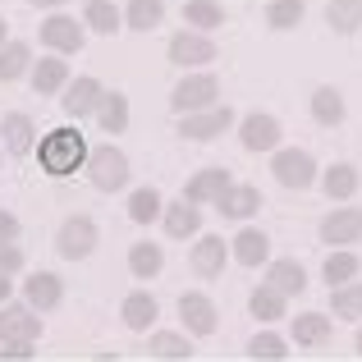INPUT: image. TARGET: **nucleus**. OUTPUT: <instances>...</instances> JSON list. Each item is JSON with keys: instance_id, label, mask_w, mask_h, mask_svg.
I'll return each instance as SVG.
<instances>
[{"instance_id": "f257e3e1", "label": "nucleus", "mask_w": 362, "mask_h": 362, "mask_svg": "<svg viewBox=\"0 0 362 362\" xmlns=\"http://www.w3.org/2000/svg\"><path fill=\"white\" fill-rule=\"evenodd\" d=\"M271 175L280 179V188H289V193H308V188H317V156H312L308 147H275L271 151Z\"/></svg>"}, {"instance_id": "f03ea898", "label": "nucleus", "mask_w": 362, "mask_h": 362, "mask_svg": "<svg viewBox=\"0 0 362 362\" xmlns=\"http://www.w3.org/2000/svg\"><path fill=\"white\" fill-rule=\"evenodd\" d=\"M170 106H175V115H197V110H211L221 106V78H216L211 69H197V74H184L179 78V88L170 92Z\"/></svg>"}, {"instance_id": "7ed1b4c3", "label": "nucleus", "mask_w": 362, "mask_h": 362, "mask_svg": "<svg viewBox=\"0 0 362 362\" xmlns=\"http://www.w3.org/2000/svg\"><path fill=\"white\" fill-rule=\"evenodd\" d=\"M239 142H243V151H252V156H271L275 147H284V124L275 119V115H266V110H252V115H239Z\"/></svg>"}, {"instance_id": "20e7f679", "label": "nucleus", "mask_w": 362, "mask_h": 362, "mask_svg": "<svg viewBox=\"0 0 362 362\" xmlns=\"http://www.w3.org/2000/svg\"><path fill=\"white\" fill-rule=\"evenodd\" d=\"M179 321H184V335L206 339V335H216V330H221V308H216L211 293L188 289L184 298H179Z\"/></svg>"}, {"instance_id": "39448f33", "label": "nucleus", "mask_w": 362, "mask_h": 362, "mask_svg": "<svg viewBox=\"0 0 362 362\" xmlns=\"http://www.w3.org/2000/svg\"><path fill=\"white\" fill-rule=\"evenodd\" d=\"M317 239L326 247H354L362 239V206L344 202L339 211H326L321 225H317Z\"/></svg>"}, {"instance_id": "423d86ee", "label": "nucleus", "mask_w": 362, "mask_h": 362, "mask_svg": "<svg viewBox=\"0 0 362 362\" xmlns=\"http://www.w3.org/2000/svg\"><path fill=\"white\" fill-rule=\"evenodd\" d=\"M234 124H239L234 106H230V101H221V106H211V110H197V115H184V119H179V138L211 142V138H221V133H230Z\"/></svg>"}, {"instance_id": "0eeeda50", "label": "nucleus", "mask_w": 362, "mask_h": 362, "mask_svg": "<svg viewBox=\"0 0 362 362\" xmlns=\"http://www.w3.org/2000/svg\"><path fill=\"white\" fill-rule=\"evenodd\" d=\"M170 64H184V69H206V64H216V55H221V46L211 42V37L202 33H175L170 37Z\"/></svg>"}, {"instance_id": "6e6552de", "label": "nucleus", "mask_w": 362, "mask_h": 362, "mask_svg": "<svg viewBox=\"0 0 362 362\" xmlns=\"http://www.w3.org/2000/svg\"><path fill=\"white\" fill-rule=\"evenodd\" d=\"M225 262H230V243H225L221 234H197L193 252H188V266H193L197 280H221Z\"/></svg>"}, {"instance_id": "1a4fd4ad", "label": "nucleus", "mask_w": 362, "mask_h": 362, "mask_svg": "<svg viewBox=\"0 0 362 362\" xmlns=\"http://www.w3.org/2000/svg\"><path fill=\"white\" fill-rule=\"evenodd\" d=\"M230 184H234V175L225 165H206V170H197V175L184 184V202L188 206H216Z\"/></svg>"}, {"instance_id": "9d476101", "label": "nucleus", "mask_w": 362, "mask_h": 362, "mask_svg": "<svg viewBox=\"0 0 362 362\" xmlns=\"http://www.w3.org/2000/svg\"><path fill=\"white\" fill-rule=\"evenodd\" d=\"M289 344L298 349H326L330 339H335V321L326 317V312H298V317L289 321Z\"/></svg>"}, {"instance_id": "9b49d317", "label": "nucleus", "mask_w": 362, "mask_h": 362, "mask_svg": "<svg viewBox=\"0 0 362 362\" xmlns=\"http://www.w3.org/2000/svg\"><path fill=\"white\" fill-rule=\"evenodd\" d=\"M78 160H83V138L78 133L60 129V133H51V138L42 142V165L51 170V175H69Z\"/></svg>"}, {"instance_id": "f8f14e48", "label": "nucleus", "mask_w": 362, "mask_h": 362, "mask_svg": "<svg viewBox=\"0 0 362 362\" xmlns=\"http://www.w3.org/2000/svg\"><path fill=\"white\" fill-rule=\"evenodd\" d=\"M266 289H275L280 298L308 293V271H303L298 257H271V262H266Z\"/></svg>"}, {"instance_id": "ddd939ff", "label": "nucleus", "mask_w": 362, "mask_h": 362, "mask_svg": "<svg viewBox=\"0 0 362 362\" xmlns=\"http://www.w3.org/2000/svg\"><path fill=\"white\" fill-rule=\"evenodd\" d=\"M308 115H312V124H321V129H339V124L349 119V101H344V92H339L335 83H321V88H312V97H308Z\"/></svg>"}, {"instance_id": "4468645a", "label": "nucleus", "mask_w": 362, "mask_h": 362, "mask_svg": "<svg viewBox=\"0 0 362 362\" xmlns=\"http://www.w3.org/2000/svg\"><path fill=\"white\" fill-rule=\"evenodd\" d=\"M216 211H221L225 221H239V225H247L257 211H262V188H257V184H243V179H234V184L221 193Z\"/></svg>"}, {"instance_id": "2eb2a0df", "label": "nucleus", "mask_w": 362, "mask_h": 362, "mask_svg": "<svg viewBox=\"0 0 362 362\" xmlns=\"http://www.w3.org/2000/svg\"><path fill=\"white\" fill-rule=\"evenodd\" d=\"M317 188L330 197V202H354L358 197V188H362V175H358V165H349V160H335V165H326L317 175Z\"/></svg>"}, {"instance_id": "dca6fc26", "label": "nucleus", "mask_w": 362, "mask_h": 362, "mask_svg": "<svg viewBox=\"0 0 362 362\" xmlns=\"http://www.w3.org/2000/svg\"><path fill=\"white\" fill-rule=\"evenodd\" d=\"M230 262L247 266V271H257L262 262H271V234L257 230V225H243V230L230 239Z\"/></svg>"}, {"instance_id": "f3484780", "label": "nucleus", "mask_w": 362, "mask_h": 362, "mask_svg": "<svg viewBox=\"0 0 362 362\" xmlns=\"http://www.w3.org/2000/svg\"><path fill=\"white\" fill-rule=\"evenodd\" d=\"M92 184L106 188V193H115V188L129 184V160H124V151H115V147L92 151Z\"/></svg>"}, {"instance_id": "a211bd4d", "label": "nucleus", "mask_w": 362, "mask_h": 362, "mask_svg": "<svg viewBox=\"0 0 362 362\" xmlns=\"http://www.w3.org/2000/svg\"><path fill=\"white\" fill-rule=\"evenodd\" d=\"M247 317L275 330V321H284V317H289V298H280V293H275V289H266V284H257V289L247 293Z\"/></svg>"}, {"instance_id": "6ab92c4d", "label": "nucleus", "mask_w": 362, "mask_h": 362, "mask_svg": "<svg viewBox=\"0 0 362 362\" xmlns=\"http://www.w3.org/2000/svg\"><path fill=\"white\" fill-rule=\"evenodd\" d=\"M160 221H165V234H170V239H197V234H202V211H197V206H188L184 197H179V202H170L165 211H160Z\"/></svg>"}, {"instance_id": "aec40b11", "label": "nucleus", "mask_w": 362, "mask_h": 362, "mask_svg": "<svg viewBox=\"0 0 362 362\" xmlns=\"http://www.w3.org/2000/svg\"><path fill=\"white\" fill-rule=\"evenodd\" d=\"M225 5L221 0H188L184 5V23H188V33H202V37H211L216 28H225Z\"/></svg>"}, {"instance_id": "412c9836", "label": "nucleus", "mask_w": 362, "mask_h": 362, "mask_svg": "<svg viewBox=\"0 0 362 362\" xmlns=\"http://www.w3.org/2000/svg\"><path fill=\"white\" fill-rule=\"evenodd\" d=\"M362 271V257L354 252V247H335V252L321 262V280L330 284V289H339V284H354Z\"/></svg>"}, {"instance_id": "4be33fe9", "label": "nucleus", "mask_w": 362, "mask_h": 362, "mask_svg": "<svg viewBox=\"0 0 362 362\" xmlns=\"http://www.w3.org/2000/svg\"><path fill=\"white\" fill-rule=\"evenodd\" d=\"M326 28L335 37L362 33V0H326Z\"/></svg>"}, {"instance_id": "5701e85b", "label": "nucleus", "mask_w": 362, "mask_h": 362, "mask_svg": "<svg viewBox=\"0 0 362 362\" xmlns=\"http://www.w3.org/2000/svg\"><path fill=\"white\" fill-rule=\"evenodd\" d=\"M289 339L280 335V330H271V326H262L252 339H247V358H257V362H284L289 358Z\"/></svg>"}, {"instance_id": "b1692460", "label": "nucleus", "mask_w": 362, "mask_h": 362, "mask_svg": "<svg viewBox=\"0 0 362 362\" xmlns=\"http://www.w3.org/2000/svg\"><path fill=\"white\" fill-rule=\"evenodd\" d=\"M308 18V0H266V28L271 33H289Z\"/></svg>"}, {"instance_id": "393cba45", "label": "nucleus", "mask_w": 362, "mask_h": 362, "mask_svg": "<svg viewBox=\"0 0 362 362\" xmlns=\"http://www.w3.org/2000/svg\"><path fill=\"white\" fill-rule=\"evenodd\" d=\"M92 243H97V225L92 221H69L60 230V252L64 257H88Z\"/></svg>"}, {"instance_id": "a878e982", "label": "nucleus", "mask_w": 362, "mask_h": 362, "mask_svg": "<svg viewBox=\"0 0 362 362\" xmlns=\"http://www.w3.org/2000/svg\"><path fill=\"white\" fill-rule=\"evenodd\" d=\"M151 321H156V298L142 293V289H133L129 298H124V326L142 335V330H151Z\"/></svg>"}, {"instance_id": "bb28decb", "label": "nucleus", "mask_w": 362, "mask_h": 362, "mask_svg": "<svg viewBox=\"0 0 362 362\" xmlns=\"http://www.w3.org/2000/svg\"><path fill=\"white\" fill-rule=\"evenodd\" d=\"M147 349H151V358H193V339L184 330H151Z\"/></svg>"}, {"instance_id": "cd10ccee", "label": "nucleus", "mask_w": 362, "mask_h": 362, "mask_svg": "<svg viewBox=\"0 0 362 362\" xmlns=\"http://www.w3.org/2000/svg\"><path fill=\"white\" fill-rule=\"evenodd\" d=\"M330 312H335L339 321H362V280L330 289Z\"/></svg>"}, {"instance_id": "c85d7f7f", "label": "nucleus", "mask_w": 362, "mask_h": 362, "mask_svg": "<svg viewBox=\"0 0 362 362\" xmlns=\"http://www.w3.org/2000/svg\"><path fill=\"white\" fill-rule=\"evenodd\" d=\"M97 106H101V88L92 78H78L69 92H64V110H69V115H92Z\"/></svg>"}, {"instance_id": "c756f323", "label": "nucleus", "mask_w": 362, "mask_h": 362, "mask_svg": "<svg viewBox=\"0 0 362 362\" xmlns=\"http://www.w3.org/2000/svg\"><path fill=\"white\" fill-rule=\"evenodd\" d=\"M160 266H165V252H160L156 243H133L129 271L138 275V280H151V275H160Z\"/></svg>"}, {"instance_id": "7c9ffc66", "label": "nucleus", "mask_w": 362, "mask_h": 362, "mask_svg": "<svg viewBox=\"0 0 362 362\" xmlns=\"http://www.w3.org/2000/svg\"><path fill=\"white\" fill-rule=\"evenodd\" d=\"M42 37L55 46V51H78V46H83V33H78L74 18H51V23L42 28Z\"/></svg>"}, {"instance_id": "2f4dec72", "label": "nucleus", "mask_w": 362, "mask_h": 362, "mask_svg": "<svg viewBox=\"0 0 362 362\" xmlns=\"http://www.w3.org/2000/svg\"><path fill=\"white\" fill-rule=\"evenodd\" d=\"M124 18H129L133 33H151V28L165 18V5H160V0H129V14Z\"/></svg>"}, {"instance_id": "473e14b6", "label": "nucleus", "mask_w": 362, "mask_h": 362, "mask_svg": "<svg viewBox=\"0 0 362 362\" xmlns=\"http://www.w3.org/2000/svg\"><path fill=\"white\" fill-rule=\"evenodd\" d=\"M160 211H165V202H160V193H156V188H138V193L129 197V216H133L138 225H151Z\"/></svg>"}, {"instance_id": "72a5a7b5", "label": "nucleus", "mask_w": 362, "mask_h": 362, "mask_svg": "<svg viewBox=\"0 0 362 362\" xmlns=\"http://www.w3.org/2000/svg\"><path fill=\"white\" fill-rule=\"evenodd\" d=\"M101 129L106 133H119L124 124H129V97L124 92H110V97H101Z\"/></svg>"}, {"instance_id": "f704fd0d", "label": "nucleus", "mask_w": 362, "mask_h": 362, "mask_svg": "<svg viewBox=\"0 0 362 362\" xmlns=\"http://www.w3.org/2000/svg\"><path fill=\"white\" fill-rule=\"evenodd\" d=\"M119 23V9L110 5V0H88V28H97V33H115Z\"/></svg>"}, {"instance_id": "c9c22d12", "label": "nucleus", "mask_w": 362, "mask_h": 362, "mask_svg": "<svg viewBox=\"0 0 362 362\" xmlns=\"http://www.w3.org/2000/svg\"><path fill=\"white\" fill-rule=\"evenodd\" d=\"M5 335H37V321L28 317V312L9 308V312H0V339Z\"/></svg>"}, {"instance_id": "e433bc0d", "label": "nucleus", "mask_w": 362, "mask_h": 362, "mask_svg": "<svg viewBox=\"0 0 362 362\" xmlns=\"http://www.w3.org/2000/svg\"><path fill=\"white\" fill-rule=\"evenodd\" d=\"M28 293H33V303H42V308H55V303H60L55 275H33V280H28Z\"/></svg>"}, {"instance_id": "4c0bfd02", "label": "nucleus", "mask_w": 362, "mask_h": 362, "mask_svg": "<svg viewBox=\"0 0 362 362\" xmlns=\"http://www.w3.org/2000/svg\"><path fill=\"white\" fill-rule=\"evenodd\" d=\"M64 74H69V69H64L60 60H42V64H37V74H33L37 92H55V88L64 83Z\"/></svg>"}, {"instance_id": "58836bf2", "label": "nucleus", "mask_w": 362, "mask_h": 362, "mask_svg": "<svg viewBox=\"0 0 362 362\" xmlns=\"http://www.w3.org/2000/svg\"><path fill=\"white\" fill-rule=\"evenodd\" d=\"M5 142H9V151H28V142H33V124H28L23 115H9L5 119Z\"/></svg>"}, {"instance_id": "ea45409f", "label": "nucleus", "mask_w": 362, "mask_h": 362, "mask_svg": "<svg viewBox=\"0 0 362 362\" xmlns=\"http://www.w3.org/2000/svg\"><path fill=\"white\" fill-rule=\"evenodd\" d=\"M23 64H28V46H9V51H0V78H14Z\"/></svg>"}, {"instance_id": "a19ab883", "label": "nucleus", "mask_w": 362, "mask_h": 362, "mask_svg": "<svg viewBox=\"0 0 362 362\" xmlns=\"http://www.w3.org/2000/svg\"><path fill=\"white\" fill-rule=\"evenodd\" d=\"M14 266H18V252L14 247H0V271H14Z\"/></svg>"}, {"instance_id": "79ce46f5", "label": "nucleus", "mask_w": 362, "mask_h": 362, "mask_svg": "<svg viewBox=\"0 0 362 362\" xmlns=\"http://www.w3.org/2000/svg\"><path fill=\"white\" fill-rule=\"evenodd\" d=\"M18 234V225H14V216H0V239H14Z\"/></svg>"}, {"instance_id": "37998d69", "label": "nucleus", "mask_w": 362, "mask_h": 362, "mask_svg": "<svg viewBox=\"0 0 362 362\" xmlns=\"http://www.w3.org/2000/svg\"><path fill=\"white\" fill-rule=\"evenodd\" d=\"M354 354L362 358V321H358V335H354Z\"/></svg>"}, {"instance_id": "c03bdc74", "label": "nucleus", "mask_w": 362, "mask_h": 362, "mask_svg": "<svg viewBox=\"0 0 362 362\" xmlns=\"http://www.w3.org/2000/svg\"><path fill=\"white\" fill-rule=\"evenodd\" d=\"M37 5H60V0H37Z\"/></svg>"}, {"instance_id": "a18cd8bd", "label": "nucleus", "mask_w": 362, "mask_h": 362, "mask_svg": "<svg viewBox=\"0 0 362 362\" xmlns=\"http://www.w3.org/2000/svg\"><path fill=\"white\" fill-rule=\"evenodd\" d=\"M0 42H5V18H0Z\"/></svg>"}, {"instance_id": "49530a36", "label": "nucleus", "mask_w": 362, "mask_h": 362, "mask_svg": "<svg viewBox=\"0 0 362 362\" xmlns=\"http://www.w3.org/2000/svg\"><path fill=\"white\" fill-rule=\"evenodd\" d=\"M5 289H9V284H5V280H0V293H5Z\"/></svg>"}]
</instances>
